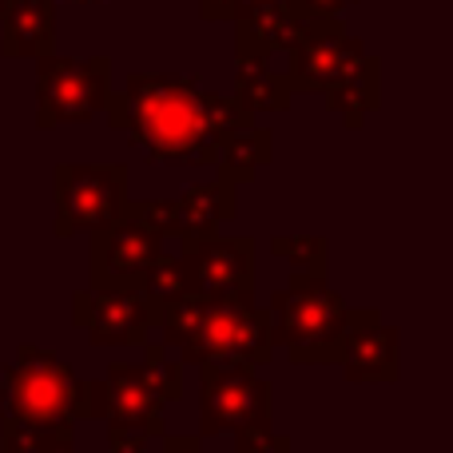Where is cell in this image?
<instances>
[{"instance_id": "6da1fadb", "label": "cell", "mask_w": 453, "mask_h": 453, "mask_svg": "<svg viewBox=\"0 0 453 453\" xmlns=\"http://www.w3.org/2000/svg\"><path fill=\"white\" fill-rule=\"evenodd\" d=\"M104 119L119 135H127L132 148L148 151L151 164L211 167L215 140L226 127L255 116L239 108L234 96L207 92L191 76L132 72L124 88L108 96Z\"/></svg>"}, {"instance_id": "7a4b0ae2", "label": "cell", "mask_w": 453, "mask_h": 453, "mask_svg": "<svg viewBox=\"0 0 453 453\" xmlns=\"http://www.w3.org/2000/svg\"><path fill=\"white\" fill-rule=\"evenodd\" d=\"M156 334L180 354L183 366L207 362H247L266 366L274 354L271 314L255 290H191L159 303Z\"/></svg>"}, {"instance_id": "3957f363", "label": "cell", "mask_w": 453, "mask_h": 453, "mask_svg": "<svg viewBox=\"0 0 453 453\" xmlns=\"http://www.w3.org/2000/svg\"><path fill=\"white\" fill-rule=\"evenodd\" d=\"M80 378L68 362L24 342L0 382V449L4 453H76Z\"/></svg>"}, {"instance_id": "277c9868", "label": "cell", "mask_w": 453, "mask_h": 453, "mask_svg": "<svg viewBox=\"0 0 453 453\" xmlns=\"http://www.w3.org/2000/svg\"><path fill=\"white\" fill-rule=\"evenodd\" d=\"M199 438L231 434L239 453H290L271 430V382L247 362L199 366Z\"/></svg>"}, {"instance_id": "5b68a950", "label": "cell", "mask_w": 453, "mask_h": 453, "mask_svg": "<svg viewBox=\"0 0 453 453\" xmlns=\"http://www.w3.org/2000/svg\"><path fill=\"white\" fill-rule=\"evenodd\" d=\"M346 311L338 290H330L326 274L290 271L287 287L266 298L271 338L298 366H338L346 334Z\"/></svg>"}, {"instance_id": "8992f818", "label": "cell", "mask_w": 453, "mask_h": 453, "mask_svg": "<svg viewBox=\"0 0 453 453\" xmlns=\"http://www.w3.org/2000/svg\"><path fill=\"white\" fill-rule=\"evenodd\" d=\"M143 366L111 362L104 382V422L135 430L143 438H164V406L183 398V366L167 358L164 342H143Z\"/></svg>"}, {"instance_id": "52a82bcc", "label": "cell", "mask_w": 453, "mask_h": 453, "mask_svg": "<svg viewBox=\"0 0 453 453\" xmlns=\"http://www.w3.org/2000/svg\"><path fill=\"white\" fill-rule=\"evenodd\" d=\"M111 96L108 56H36V127L52 132L60 124H92Z\"/></svg>"}, {"instance_id": "ba28073f", "label": "cell", "mask_w": 453, "mask_h": 453, "mask_svg": "<svg viewBox=\"0 0 453 453\" xmlns=\"http://www.w3.org/2000/svg\"><path fill=\"white\" fill-rule=\"evenodd\" d=\"M56 219L60 239L104 231L124 215L127 203V164H56L52 167Z\"/></svg>"}, {"instance_id": "9c48e42d", "label": "cell", "mask_w": 453, "mask_h": 453, "mask_svg": "<svg viewBox=\"0 0 453 453\" xmlns=\"http://www.w3.org/2000/svg\"><path fill=\"white\" fill-rule=\"evenodd\" d=\"M159 303L140 287H84L72 295V322L92 346H143L156 334Z\"/></svg>"}, {"instance_id": "30bf717a", "label": "cell", "mask_w": 453, "mask_h": 453, "mask_svg": "<svg viewBox=\"0 0 453 453\" xmlns=\"http://www.w3.org/2000/svg\"><path fill=\"white\" fill-rule=\"evenodd\" d=\"M366 56V44L350 36L342 16H326V20H306L303 36L287 48V80L290 92H322L326 96L354 64Z\"/></svg>"}, {"instance_id": "8fae6325", "label": "cell", "mask_w": 453, "mask_h": 453, "mask_svg": "<svg viewBox=\"0 0 453 453\" xmlns=\"http://www.w3.org/2000/svg\"><path fill=\"white\" fill-rule=\"evenodd\" d=\"M164 250V234L124 211L111 226L92 231V250H88L92 287H140Z\"/></svg>"}, {"instance_id": "7c38bea8", "label": "cell", "mask_w": 453, "mask_h": 453, "mask_svg": "<svg viewBox=\"0 0 453 453\" xmlns=\"http://www.w3.org/2000/svg\"><path fill=\"white\" fill-rule=\"evenodd\" d=\"M338 366H342L346 382H398L402 378V350H398V330L386 326L382 311L362 306V311H346V334L342 350H338Z\"/></svg>"}, {"instance_id": "4fadbf2b", "label": "cell", "mask_w": 453, "mask_h": 453, "mask_svg": "<svg viewBox=\"0 0 453 453\" xmlns=\"http://www.w3.org/2000/svg\"><path fill=\"white\" fill-rule=\"evenodd\" d=\"M175 255L188 263L199 290H255V239L250 234H180Z\"/></svg>"}, {"instance_id": "5bb4252c", "label": "cell", "mask_w": 453, "mask_h": 453, "mask_svg": "<svg viewBox=\"0 0 453 453\" xmlns=\"http://www.w3.org/2000/svg\"><path fill=\"white\" fill-rule=\"evenodd\" d=\"M56 48V0H0V56L36 60Z\"/></svg>"}, {"instance_id": "9a60e30c", "label": "cell", "mask_w": 453, "mask_h": 453, "mask_svg": "<svg viewBox=\"0 0 453 453\" xmlns=\"http://www.w3.org/2000/svg\"><path fill=\"white\" fill-rule=\"evenodd\" d=\"M290 100L295 92H290L287 72H274L271 56L258 48L234 44V104L258 116V111H287Z\"/></svg>"}, {"instance_id": "2e32d148", "label": "cell", "mask_w": 453, "mask_h": 453, "mask_svg": "<svg viewBox=\"0 0 453 453\" xmlns=\"http://www.w3.org/2000/svg\"><path fill=\"white\" fill-rule=\"evenodd\" d=\"M274 164V132L263 127L258 119H242V124L226 127L215 140V172L226 175L231 183H250L263 167Z\"/></svg>"}, {"instance_id": "e0dca14e", "label": "cell", "mask_w": 453, "mask_h": 453, "mask_svg": "<svg viewBox=\"0 0 453 453\" xmlns=\"http://www.w3.org/2000/svg\"><path fill=\"white\" fill-rule=\"evenodd\" d=\"M175 211H180V234L223 231V226L239 215V183H231L226 175L215 172L211 180L191 183V188L175 199ZM180 234H175V239H180Z\"/></svg>"}, {"instance_id": "ac0fdd59", "label": "cell", "mask_w": 453, "mask_h": 453, "mask_svg": "<svg viewBox=\"0 0 453 453\" xmlns=\"http://www.w3.org/2000/svg\"><path fill=\"white\" fill-rule=\"evenodd\" d=\"M326 100H330V108L342 116V124L350 127V132H358V127L366 124L370 111L378 108V100H382V60L366 52L334 88H330Z\"/></svg>"}, {"instance_id": "d6986e66", "label": "cell", "mask_w": 453, "mask_h": 453, "mask_svg": "<svg viewBox=\"0 0 453 453\" xmlns=\"http://www.w3.org/2000/svg\"><path fill=\"white\" fill-rule=\"evenodd\" d=\"M271 255L282 258L290 271L326 274V266H330V242L322 239V234H274V239H271Z\"/></svg>"}, {"instance_id": "ffe728a7", "label": "cell", "mask_w": 453, "mask_h": 453, "mask_svg": "<svg viewBox=\"0 0 453 453\" xmlns=\"http://www.w3.org/2000/svg\"><path fill=\"white\" fill-rule=\"evenodd\" d=\"M140 290L148 298H156V303H172V298H183V295H191V290H199V287H196V279H191L188 263H183L180 255H167L164 250V255L151 263V271L143 274Z\"/></svg>"}, {"instance_id": "44dd1931", "label": "cell", "mask_w": 453, "mask_h": 453, "mask_svg": "<svg viewBox=\"0 0 453 453\" xmlns=\"http://www.w3.org/2000/svg\"><path fill=\"white\" fill-rule=\"evenodd\" d=\"M124 211L132 219L148 223L151 231H159L164 239H175L180 234V211H175V199H135V203H124Z\"/></svg>"}, {"instance_id": "7402d4cb", "label": "cell", "mask_w": 453, "mask_h": 453, "mask_svg": "<svg viewBox=\"0 0 453 453\" xmlns=\"http://www.w3.org/2000/svg\"><path fill=\"white\" fill-rule=\"evenodd\" d=\"M350 4H362V0H287L290 16L298 20H326V16H342Z\"/></svg>"}, {"instance_id": "603a6c76", "label": "cell", "mask_w": 453, "mask_h": 453, "mask_svg": "<svg viewBox=\"0 0 453 453\" xmlns=\"http://www.w3.org/2000/svg\"><path fill=\"white\" fill-rule=\"evenodd\" d=\"M148 441L135 430H119V426H108V453H148Z\"/></svg>"}, {"instance_id": "cb8c5ba5", "label": "cell", "mask_w": 453, "mask_h": 453, "mask_svg": "<svg viewBox=\"0 0 453 453\" xmlns=\"http://www.w3.org/2000/svg\"><path fill=\"white\" fill-rule=\"evenodd\" d=\"M234 12H239V0H199V16L211 24H231Z\"/></svg>"}, {"instance_id": "d4e9b609", "label": "cell", "mask_w": 453, "mask_h": 453, "mask_svg": "<svg viewBox=\"0 0 453 453\" xmlns=\"http://www.w3.org/2000/svg\"><path fill=\"white\" fill-rule=\"evenodd\" d=\"M164 453H203V449H199V438H191V434H164Z\"/></svg>"}, {"instance_id": "484cf974", "label": "cell", "mask_w": 453, "mask_h": 453, "mask_svg": "<svg viewBox=\"0 0 453 453\" xmlns=\"http://www.w3.org/2000/svg\"><path fill=\"white\" fill-rule=\"evenodd\" d=\"M250 4H287V0H239V8H250ZM239 16V12H234Z\"/></svg>"}, {"instance_id": "4316f807", "label": "cell", "mask_w": 453, "mask_h": 453, "mask_svg": "<svg viewBox=\"0 0 453 453\" xmlns=\"http://www.w3.org/2000/svg\"><path fill=\"white\" fill-rule=\"evenodd\" d=\"M76 4H100V0H76Z\"/></svg>"}]
</instances>
